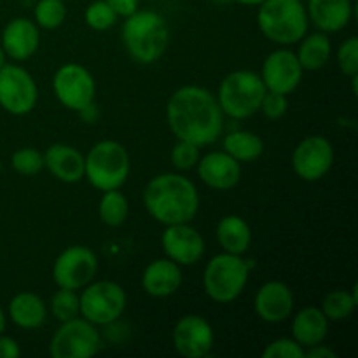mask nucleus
Listing matches in <instances>:
<instances>
[{"instance_id":"1","label":"nucleus","mask_w":358,"mask_h":358,"mask_svg":"<svg viewBox=\"0 0 358 358\" xmlns=\"http://www.w3.org/2000/svg\"><path fill=\"white\" fill-rule=\"evenodd\" d=\"M166 119L177 140L198 147L212 145L224 129V112L217 96L201 86H182L170 96Z\"/></svg>"},{"instance_id":"2","label":"nucleus","mask_w":358,"mask_h":358,"mask_svg":"<svg viewBox=\"0 0 358 358\" xmlns=\"http://www.w3.org/2000/svg\"><path fill=\"white\" fill-rule=\"evenodd\" d=\"M143 206L163 226L191 222L199 210L196 185L180 173H161L143 189Z\"/></svg>"},{"instance_id":"3","label":"nucleus","mask_w":358,"mask_h":358,"mask_svg":"<svg viewBox=\"0 0 358 358\" xmlns=\"http://www.w3.org/2000/svg\"><path fill=\"white\" fill-rule=\"evenodd\" d=\"M122 44L129 58L150 65L164 55L170 42L166 20L156 10H138L126 16L121 30Z\"/></svg>"},{"instance_id":"4","label":"nucleus","mask_w":358,"mask_h":358,"mask_svg":"<svg viewBox=\"0 0 358 358\" xmlns=\"http://www.w3.org/2000/svg\"><path fill=\"white\" fill-rule=\"evenodd\" d=\"M257 7L259 30L268 41L290 45L308 34L310 20L303 0H264Z\"/></svg>"},{"instance_id":"5","label":"nucleus","mask_w":358,"mask_h":358,"mask_svg":"<svg viewBox=\"0 0 358 358\" xmlns=\"http://www.w3.org/2000/svg\"><path fill=\"white\" fill-rule=\"evenodd\" d=\"M131 170L129 154L122 143L115 140H101L94 143L84 156V178L98 191L121 189Z\"/></svg>"},{"instance_id":"6","label":"nucleus","mask_w":358,"mask_h":358,"mask_svg":"<svg viewBox=\"0 0 358 358\" xmlns=\"http://www.w3.org/2000/svg\"><path fill=\"white\" fill-rule=\"evenodd\" d=\"M250 266L241 255L217 254L206 262L203 289L206 296L219 304H229L241 296L248 283Z\"/></svg>"},{"instance_id":"7","label":"nucleus","mask_w":358,"mask_h":358,"mask_svg":"<svg viewBox=\"0 0 358 358\" xmlns=\"http://www.w3.org/2000/svg\"><path fill=\"white\" fill-rule=\"evenodd\" d=\"M264 94L266 86L257 72L234 70L220 83L217 101L227 117L247 119L257 114Z\"/></svg>"},{"instance_id":"8","label":"nucleus","mask_w":358,"mask_h":358,"mask_svg":"<svg viewBox=\"0 0 358 358\" xmlns=\"http://www.w3.org/2000/svg\"><path fill=\"white\" fill-rule=\"evenodd\" d=\"M128 304L124 289L112 280L87 283L79 294V315L93 325H112Z\"/></svg>"},{"instance_id":"9","label":"nucleus","mask_w":358,"mask_h":358,"mask_svg":"<svg viewBox=\"0 0 358 358\" xmlns=\"http://www.w3.org/2000/svg\"><path fill=\"white\" fill-rule=\"evenodd\" d=\"M101 345L96 325L86 318L76 317L62 322L49 343L52 358H87L93 357Z\"/></svg>"},{"instance_id":"10","label":"nucleus","mask_w":358,"mask_h":358,"mask_svg":"<svg viewBox=\"0 0 358 358\" xmlns=\"http://www.w3.org/2000/svg\"><path fill=\"white\" fill-rule=\"evenodd\" d=\"M52 91L63 107L80 112L94 101L96 83L86 66L79 63H65L55 72Z\"/></svg>"},{"instance_id":"11","label":"nucleus","mask_w":358,"mask_h":358,"mask_svg":"<svg viewBox=\"0 0 358 358\" xmlns=\"http://www.w3.org/2000/svg\"><path fill=\"white\" fill-rule=\"evenodd\" d=\"M38 100L37 83L28 70L20 65L0 66V107L10 115H27Z\"/></svg>"},{"instance_id":"12","label":"nucleus","mask_w":358,"mask_h":358,"mask_svg":"<svg viewBox=\"0 0 358 358\" xmlns=\"http://www.w3.org/2000/svg\"><path fill=\"white\" fill-rule=\"evenodd\" d=\"M98 271V257L84 245H72L56 257L52 264V280L58 289H84L93 282Z\"/></svg>"},{"instance_id":"13","label":"nucleus","mask_w":358,"mask_h":358,"mask_svg":"<svg viewBox=\"0 0 358 358\" xmlns=\"http://www.w3.org/2000/svg\"><path fill=\"white\" fill-rule=\"evenodd\" d=\"M334 164V147L322 135H310L301 140L292 152V168L304 182H317L331 171Z\"/></svg>"},{"instance_id":"14","label":"nucleus","mask_w":358,"mask_h":358,"mask_svg":"<svg viewBox=\"0 0 358 358\" xmlns=\"http://www.w3.org/2000/svg\"><path fill=\"white\" fill-rule=\"evenodd\" d=\"M171 341L178 355L185 358H205L212 353L215 334L208 320L199 315H185L175 324Z\"/></svg>"},{"instance_id":"15","label":"nucleus","mask_w":358,"mask_h":358,"mask_svg":"<svg viewBox=\"0 0 358 358\" xmlns=\"http://www.w3.org/2000/svg\"><path fill=\"white\" fill-rule=\"evenodd\" d=\"M303 72L304 70L301 69L299 62H297L296 52L282 48L266 56L259 76L264 83L266 91L282 93L289 96L292 91L299 87L301 80H303Z\"/></svg>"},{"instance_id":"16","label":"nucleus","mask_w":358,"mask_h":358,"mask_svg":"<svg viewBox=\"0 0 358 358\" xmlns=\"http://www.w3.org/2000/svg\"><path fill=\"white\" fill-rule=\"evenodd\" d=\"M164 255L178 266H194L205 255V240L191 222L166 226L161 236Z\"/></svg>"},{"instance_id":"17","label":"nucleus","mask_w":358,"mask_h":358,"mask_svg":"<svg viewBox=\"0 0 358 358\" xmlns=\"http://www.w3.org/2000/svg\"><path fill=\"white\" fill-rule=\"evenodd\" d=\"M294 292L287 283L271 280L255 292L254 311L266 324H282L292 315Z\"/></svg>"},{"instance_id":"18","label":"nucleus","mask_w":358,"mask_h":358,"mask_svg":"<svg viewBox=\"0 0 358 358\" xmlns=\"http://www.w3.org/2000/svg\"><path fill=\"white\" fill-rule=\"evenodd\" d=\"M198 177L205 185L215 191H229L241 178V163L224 150H213L199 157Z\"/></svg>"},{"instance_id":"19","label":"nucleus","mask_w":358,"mask_h":358,"mask_svg":"<svg viewBox=\"0 0 358 358\" xmlns=\"http://www.w3.org/2000/svg\"><path fill=\"white\" fill-rule=\"evenodd\" d=\"M41 44V31L35 21L28 17H14L3 27L2 45L6 56L14 62H24L37 52Z\"/></svg>"},{"instance_id":"20","label":"nucleus","mask_w":358,"mask_h":358,"mask_svg":"<svg viewBox=\"0 0 358 358\" xmlns=\"http://www.w3.org/2000/svg\"><path fill=\"white\" fill-rule=\"evenodd\" d=\"M44 168L63 184H77L84 178V156L76 147L55 143L44 152Z\"/></svg>"},{"instance_id":"21","label":"nucleus","mask_w":358,"mask_h":358,"mask_svg":"<svg viewBox=\"0 0 358 358\" xmlns=\"http://www.w3.org/2000/svg\"><path fill=\"white\" fill-rule=\"evenodd\" d=\"M180 266L168 257L149 262L142 273V289L150 297H170L180 289Z\"/></svg>"},{"instance_id":"22","label":"nucleus","mask_w":358,"mask_h":358,"mask_svg":"<svg viewBox=\"0 0 358 358\" xmlns=\"http://www.w3.org/2000/svg\"><path fill=\"white\" fill-rule=\"evenodd\" d=\"M308 20L324 34L346 28L353 16L352 0H308Z\"/></svg>"},{"instance_id":"23","label":"nucleus","mask_w":358,"mask_h":358,"mask_svg":"<svg viewBox=\"0 0 358 358\" xmlns=\"http://www.w3.org/2000/svg\"><path fill=\"white\" fill-rule=\"evenodd\" d=\"M329 334V320L317 306H306L297 311L292 320V339L304 350L325 341Z\"/></svg>"},{"instance_id":"24","label":"nucleus","mask_w":358,"mask_h":358,"mask_svg":"<svg viewBox=\"0 0 358 358\" xmlns=\"http://www.w3.org/2000/svg\"><path fill=\"white\" fill-rule=\"evenodd\" d=\"M9 318L16 327L34 331L44 325L48 318V306L44 299L34 292H20L10 299Z\"/></svg>"},{"instance_id":"25","label":"nucleus","mask_w":358,"mask_h":358,"mask_svg":"<svg viewBox=\"0 0 358 358\" xmlns=\"http://www.w3.org/2000/svg\"><path fill=\"white\" fill-rule=\"evenodd\" d=\"M215 236L222 252L234 255H243L252 243L250 226L240 215H224L217 224Z\"/></svg>"},{"instance_id":"26","label":"nucleus","mask_w":358,"mask_h":358,"mask_svg":"<svg viewBox=\"0 0 358 358\" xmlns=\"http://www.w3.org/2000/svg\"><path fill=\"white\" fill-rule=\"evenodd\" d=\"M296 56L301 69L308 72L324 69L332 56V42L329 34L324 31H315V34L304 35L299 42Z\"/></svg>"},{"instance_id":"27","label":"nucleus","mask_w":358,"mask_h":358,"mask_svg":"<svg viewBox=\"0 0 358 358\" xmlns=\"http://www.w3.org/2000/svg\"><path fill=\"white\" fill-rule=\"evenodd\" d=\"M222 149L224 152L234 157L238 163H252L262 156L264 142L255 133L247 131V129H238V131H231L229 135L224 136Z\"/></svg>"},{"instance_id":"28","label":"nucleus","mask_w":358,"mask_h":358,"mask_svg":"<svg viewBox=\"0 0 358 358\" xmlns=\"http://www.w3.org/2000/svg\"><path fill=\"white\" fill-rule=\"evenodd\" d=\"M129 213V203L119 189L101 192L98 203V217L108 227H119L126 222Z\"/></svg>"},{"instance_id":"29","label":"nucleus","mask_w":358,"mask_h":358,"mask_svg":"<svg viewBox=\"0 0 358 358\" xmlns=\"http://www.w3.org/2000/svg\"><path fill=\"white\" fill-rule=\"evenodd\" d=\"M357 287L353 290H332L324 297L320 310L329 322H343L353 315L357 308Z\"/></svg>"},{"instance_id":"30","label":"nucleus","mask_w":358,"mask_h":358,"mask_svg":"<svg viewBox=\"0 0 358 358\" xmlns=\"http://www.w3.org/2000/svg\"><path fill=\"white\" fill-rule=\"evenodd\" d=\"M35 24L44 30H56L65 23L66 7L63 0H38L34 9Z\"/></svg>"},{"instance_id":"31","label":"nucleus","mask_w":358,"mask_h":358,"mask_svg":"<svg viewBox=\"0 0 358 358\" xmlns=\"http://www.w3.org/2000/svg\"><path fill=\"white\" fill-rule=\"evenodd\" d=\"M10 166L17 175L34 177L44 170V154H41L34 147H23L10 156Z\"/></svg>"},{"instance_id":"32","label":"nucleus","mask_w":358,"mask_h":358,"mask_svg":"<svg viewBox=\"0 0 358 358\" xmlns=\"http://www.w3.org/2000/svg\"><path fill=\"white\" fill-rule=\"evenodd\" d=\"M51 313L58 322L72 320L79 315V294L72 289H58L51 299Z\"/></svg>"},{"instance_id":"33","label":"nucleus","mask_w":358,"mask_h":358,"mask_svg":"<svg viewBox=\"0 0 358 358\" xmlns=\"http://www.w3.org/2000/svg\"><path fill=\"white\" fill-rule=\"evenodd\" d=\"M117 17L119 16L114 13V9L105 0H94L86 7V13H84L86 24L96 31H105L112 28Z\"/></svg>"},{"instance_id":"34","label":"nucleus","mask_w":358,"mask_h":358,"mask_svg":"<svg viewBox=\"0 0 358 358\" xmlns=\"http://www.w3.org/2000/svg\"><path fill=\"white\" fill-rule=\"evenodd\" d=\"M199 149H201V147L194 145V143L185 142V140H177V143H175L170 154V161L171 164H173L175 170L187 171L196 168L199 157H201Z\"/></svg>"},{"instance_id":"35","label":"nucleus","mask_w":358,"mask_h":358,"mask_svg":"<svg viewBox=\"0 0 358 358\" xmlns=\"http://www.w3.org/2000/svg\"><path fill=\"white\" fill-rule=\"evenodd\" d=\"M338 66L343 76H358V38L348 37L338 49Z\"/></svg>"},{"instance_id":"36","label":"nucleus","mask_w":358,"mask_h":358,"mask_svg":"<svg viewBox=\"0 0 358 358\" xmlns=\"http://www.w3.org/2000/svg\"><path fill=\"white\" fill-rule=\"evenodd\" d=\"M264 358H304V348L296 339L280 338L269 343L262 352Z\"/></svg>"},{"instance_id":"37","label":"nucleus","mask_w":358,"mask_h":358,"mask_svg":"<svg viewBox=\"0 0 358 358\" xmlns=\"http://www.w3.org/2000/svg\"><path fill=\"white\" fill-rule=\"evenodd\" d=\"M259 110H261L262 114H264V117H268L269 121H278V119H282L283 115L287 114V110H289V100H287V94L266 91Z\"/></svg>"},{"instance_id":"38","label":"nucleus","mask_w":358,"mask_h":358,"mask_svg":"<svg viewBox=\"0 0 358 358\" xmlns=\"http://www.w3.org/2000/svg\"><path fill=\"white\" fill-rule=\"evenodd\" d=\"M105 2L114 9L117 16L122 17L129 16V14H133L138 9V0H105Z\"/></svg>"},{"instance_id":"39","label":"nucleus","mask_w":358,"mask_h":358,"mask_svg":"<svg viewBox=\"0 0 358 358\" xmlns=\"http://www.w3.org/2000/svg\"><path fill=\"white\" fill-rule=\"evenodd\" d=\"M20 355L21 350L16 339L0 334V358H17Z\"/></svg>"},{"instance_id":"40","label":"nucleus","mask_w":358,"mask_h":358,"mask_svg":"<svg viewBox=\"0 0 358 358\" xmlns=\"http://www.w3.org/2000/svg\"><path fill=\"white\" fill-rule=\"evenodd\" d=\"M304 357L308 358H338V353L334 350H331L329 346H325L324 343L320 345H315L311 348L304 350Z\"/></svg>"},{"instance_id":"41","label":"nucleus","mask_w":358,"mask_h":358,"mask_svg":"<svg viewBox=\"0 0 358 358\" xmlns=\"http://www.w3.org/2000/svg\"><path fill=\"white\" fill-rule=\"evenodd\" d=\"M238 3H241V6H250V7H257L261 6L264 0H236Z\"/></svg>"},{"instance_id":"42","label":"nucleus","mask_w":358,"mask_h":358,"mask_svg":"<svg viewBox=\"0 0 358 358\" xmlns=\"http://www.w3.org/2000/svg\"><path fill=\"white\" fill-rule=\"evenodd\" d=\"M6 322H7L6 313H3V310L0 308V334H3V331H6Z\"/></svg>"},{"instance_id":"43","label":"nucleus","mask_w":358,"mask_h":358,"mask_svg":"<svg viewBox=\"0 0 358 358\" xmlns=\"http://www.w3.org/2000/svg\"><path fill=\"white\" fill-rule=\"evenodd\" d=\"M3 63H6V52H3L2 45H0V66H2Z\"/></svg>"},{"instance_id":"44","label":"nucleus","mask_w":358,"mask_h":358,"mask_svg":"<svg viewBox=\"0 0 358 358\" xmlns=\"http://www.w3.org/2000/svg\"><path fill=\"white\" fill-rule=\"evenodd\" d=\"M63 2H66V0H63Z\"/></svg>"}]
</instances>
